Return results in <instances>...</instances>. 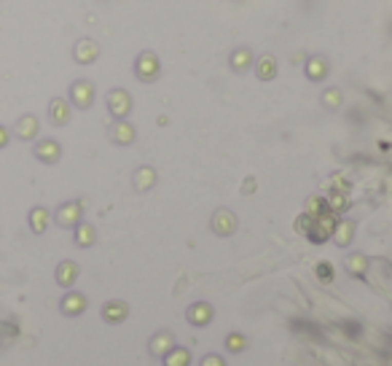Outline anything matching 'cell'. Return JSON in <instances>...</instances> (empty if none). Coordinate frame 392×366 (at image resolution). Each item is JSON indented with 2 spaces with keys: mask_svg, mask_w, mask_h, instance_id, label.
<instances>
[{
  "mask_svg": "<svg viewBox=\"0 0 392 366\" xmlns=\"http://www.w3.org/2000/svg\"><path fill=\"white\" fill-rule=\"evenodd\" d=\"M76 272H78L76 264H62V267L57 269V280L62 283V286H70V283L76 280Z\"/></svg>",
  "mask_w": 392,
  "mask_h": 366,
  "instance_id": "cell-1",
  "label": "cell"
},
{
  "mask_svg": "<svg viewBox=\"0 0 392 366\" xmlns=\"http://www.w3.org/2000/svg\"><path fill=\"white\" fill-rule=\"evenodd\" d=\"M38 156L46 159V162H54V159H57V146H54V143H43V146H38Z\"/></svg>",
  "mask_w": 392,
  "mask_h": 366,
  "instance_id": "cell-7",
  "label": "cell"
},
{
  "mask_svg": "<svg viewBox=\"0 0 392 366\" xmlns=\"http://www.w3.org/2000/svg\"><path fill=\"white\" fill-rule=\"evenodd\" d=\"M78 216V207L76 205H67L65 210H59V223H73Z\"/></svg>",
  "mask_w": 392,
  "mask_h": 366,
  "instance_id": "cell-9",
  "label": "cell"
},
{
  "mask_svg": "<svg viewBox=\"0 0 392 366\" xmlns=\"http://www.w3.org/2000/svg\"><path fill=\"white\" fill-rule=\"evenodd\" d=\"M30 221H32V229H35V232H43V229H46V221H49V216H46V210H32Z\"/></svg>",
  "mask_w": 392,
  "mask_h": 366,
  "instance_id": "cell-5",
  "label": "cell"
},
{
  "mask_svg": "<svg viewBox=\"0 0 392 366\" xmlns=\"http://www.w3.org/2000/svg\"><path fill=\"white\" fill-rule=\"evenodd\" d=\"M65 312H78V310H84V299L78 297V293H73V297H67L65 299Z\"/></svg>",
  "mask_w": 392,
  "mask_h": 366,
  "instance_id": "cell-6",
  "label": "cell"
},
{
  "mask_svg": "<svg viewBox=\"0 0 392 366\" xmlns=\"http://www.w3.org/2000/svg\"><path fill=\"white\" fill-rule=\"evenodd\" d=\"M35 129H38V124H35V119H32V116H25V119L19 121L16 132H19L22 137H32V135H35Z\"/></svg>",
  "mask_w": 392,
  "mask_h": 366,
  "instance_id": "cell-2",
  "label": "cell"
},
{
  "mask_svg": "<svg viewBox=\"0 0 392 366\" xmlns=\"http://www.w3.org/2000/svg\"><path fill=\"white\" fill-rule=\"evenodd\" d=\"M124 315H126L124 304H108V307H105V318H108V321H121Z\"/></svg>",
  "mask_w": 392,
  "mask_h": 366,
  "instance_id": "cell-4",
  "label": "cell"
},
{
  "mask_svg": "<svg viewBox=\"0 0 392 366\" xmlns=\"http://www.w3.org/2000/svg\"><path fill=\"white\" fill-rule=\"evenodd\" d=\"M6 143H8V132H6V129H3V127H0V148H3Z\"/></svg>",
  "mask_w": 392,
  "mask_h": 366,
  "instance_id": "cell-14",
  "label": "cell"
},
{
  "mask_svg": "<svg viewBox=\"0 0 392 366\" xmlns=\"http://www.w3.org/2000/svg\"><path fill=\"white\" fill-rule=\"evenodd\" d=\"M76 100H78L81 105L89 102V86H86V84H78V86H76Z\"/></svg>",
  "mask_w": 392,
  "mask_h": 366,
  "instance_id": "cell-11",
  "label": "cell"
},
{
  "mask_svg": "<svg viewBox=\"0 0 392 366\" xmlns=\"http://www.w3.org/2000/svg\"><path fill=\"white\" fill-rule=\"evenodd\" d=\"M89 240H91V229H89V226H84V229L78 232V242H89Z\"/></svg>",
  "mask_w": 392,
  "mask_h": 366,
  "instance_id": "cell-13",
  "label": "cell"
},
{
  "mask_svg": "<svg viewBox=\"0 0 392 366\" xmlns=\"http://www.w3.org/2000/svg\"><path fill=\"white\" fill-rule=\"evenodd\" d=\"M185 363H188V353H185V350H175V353H170L167 366H185Z\"/></svg>",
  "mask_w": 392,
  "mask_h": 366,
  "instance_id": "cell-8",
  "label": "cell"
},
{
  "mask_svg": "<svg viewBox=\"0 0 392 366\" xmlns=\"http://www.w3.org/2000/svg\"><path fill=\"white\" fill-rule=\"evenodd\" d=\"M204 366H220V361L218 358H207V363Z\"/></svg>",
  "mask_w": 392,
  "mask_h": 366,
  "instance_id": "cell-15",
  "label": "cell"
},
{
  "mask_svg": "<svg viewBox=\"0 0 392 366\" xmlns=\"http://www.w3.org/2000/svg\"><path fill=\"white\" fill-rule=\"evenodd\" d=\"M51 119H54L57 124L67 119V105H65L62 100H54V102H51Z\"/></svg>",
  "mask_w": 392,
  "mask_h": 366,
  "instance_id": "cell-3",
  "label": "cell"
},
{
  "mask_svg": "<svg viewBox=\"0 0 392 366\" xmlns=\"http://www.w3.org/2000/svg\"><path fill=\"white\" fill-rule=\"evenodd\" d=\"M210 310H207V307H194V310H191V321L194 323H204V321H210Z\"/></svg>",
  "mask_w": 392,
  "mask_h": 366,
  "instance_id": "cell-10",
  "label": "cell"
},
{
  "mask_svg": "<svg viewBox=\"0 0 392 366\" xmlns=\"http://www.w3.org/2000/svg\"><path fill=\"white\" fill-rule=\"evenodd\" d=\"M167 345H170V337H156V342H153V353H161Z\"/></svg>",
  "mask_w": 392,
  "mask_h": 366,
  "instance_id": "cell-12",
  "label": "cell"
}]
</instances>
